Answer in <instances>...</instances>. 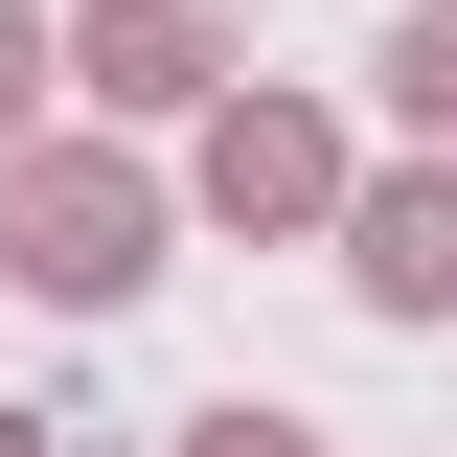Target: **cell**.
<instances>
[{
  "instance_id": "1",
  "label": "cell",
  "mask_w": 457,
  "mask_h": 457,
  "mask_svg": "<svg viewBox=\"0 0 457 457\" xmlns=\"http://www.w3.org/2000/svg\"><path fill=\"white\" fill-rule=\"evenodd\" d=\"M0 275H23V297H137V183L46 161L23 206H0Z\"/></svg>"
},
{
  "instance_id": "2",
  "label": "cell",
  "mask_w": 457,
  "mask_h": 457,
  "mask_svg": "<svg viewBox=\"0 0 457 457\" xmlns=\"http://www.w3.org/2000/svg\"><path fill=\"white\" fill-rule=\"evenodd\" d=\"M366 297H411V320L457 297V183H389L366 206Z\"/></svg>"
},
{
  "instance_id": "3",
  "label": "cell",
  "mask_w": 457,
  "mask_h": 457,
  "mask_svg": "<svg viewBox=\"0 0 457 457\" xmlns=\"http://www.w3.org/2000/svg\"><path fill=\"white\" fill-rule=\"evenodd\" d=\"M206 183H228V206H320V137H297V114H228Z\"/></svg>"
},
{
  "instance_id": "4",
  "label": "cell",
  "mask_w": 457,
  "mask_h": 457,
  "mask_svg": "<svg viewBox=\"0 0 457 457\" xmlns=\"http://www.w3.org/2000/svg\"><path fill=\"white\" fill-rule=\"evenodd\" d=\"M206 457H275V435H252V411H228V435H206Z\"/></svg>"
}]
</instances>
